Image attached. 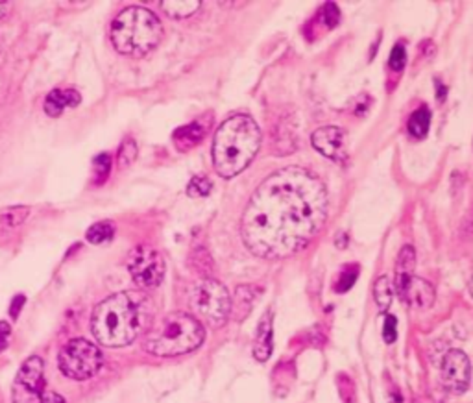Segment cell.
<instances>
[{
	"instance_id": "6da1fadb",
	"label": "cell",
	"mask_w": 473,
	"mask_h": 403,
	"mask_svg": "<svg viewBox=\"0 0 473 403\" xmlns=\"http://www.w3.org/2000/svg\"><path fill=\"white\" fill-rule=\"evenodd\" d=\"M327 217V190L303 166H285L254 190L241 219L250 252L283 259L307 246Z\"/></svg>"
},
{
	"instance_id": "7a4b0ae2",
	"label": "cell",
	"mask_w": 473,
	"mask_h": 403,
	"mask_svg": "<svg viewBox=\"0 0 473 403\" xmlns=\"http://www.w3.org/2000/svg\"><path fill=\"white\" fill-rule=\"evenodd\" d=\"M142 300L139 294L118 292L98 303L91 318V331L96 340L107 348H122L133 342L146 324Z\"/></svg>"
},
{
	"instance_id": "3957f363",
	"label": "cell",
	"mask_w": 473,
	"mask_h": 403,
	"mask_svg": "<svg viewBox=\"0 0 473 403\" xmlns=\"http://www.w3.org/2000/svg\"><path fill=\"white\" fill-rule=\"evenodd\" d=\"M261 146V130L248 115L224 120L213 139V165L222 178H233L254 161Z\"/></svg>"
},
{
	"instance_id": "277c9868",
	"label": "cell",
	"mask_w": 473,
	"mask_h": 403,
	"mask_svg": "<svg viewBox=\"0 0 473 403\" xmlns=\"http://www.w3.org/2000/svg\"><path fill=\"white\" fill-rule=\"evenodd\" d=\"M204 338L206 329L198 318L185 313H170L161 318L160 324L148 333L144 348L152 356H184L198 350Z\"/></svg>"
},
{
	"instance_id": "5b68a950",
	"label": "cell",
	"mask_w": 473,
	"mask_h": 403,
	"mask_svg": "<svg viewBox=\"0 0 473 403\" xmlns=\"http://www.w3.org/2000/svg\"><path fill=\"white\" fill-rule=\"evenodd\" d=\"M163 37L161 21L146 8H126L111 24V41L118 52L142 56L160 45Z\"/></svg>"
},
{
	"instance_id": "8992f818",
	"label": "cell",
	"mask_w": 473,
	"mask_h": 403,
	"mask_svg": "<svg viewBox=\"0 0 473 403\" xmlns=\"http://www.w3.org/2000/svg\"><path fill=\"white\" fill-rule=\"evenodd\" d=\"M189 303L196 316L213 327L224 326L231 314L230 292L217 279L206 278L198 281L192 287Z\"/></svg>"
},
{
	"instance_id": "52a82bcc",
	"label": "cell",
	"mask_w": 473,
	"mask_h": 403,
	"mask_svg": "<svg viewBox=\"0 0 473 403\" xmlns=\"http://www.w3.org/2000/svg\"><path fill=\"white\" fill-rule=\"evenodd\" d=\"M13 403H65L63 396L48 391L45 367L39 357H30L15 375L12 389Z\"/></svg>"
},
{
	"instance_id": "ba28073f",
	"label": "cell",
	"mask_w": 473,
	"mask_h": 403,
	"mask_svg": "<svg viewBox=\"0 0 473 403\" xmlns=\"http://www.w3.org/2000/svg\"><path fill=\"white\" fill-rule=\"evenodd\" d=\"M102 362H104V357L98 346L85 338L69 340L58 356L59 370L65 373L67 378L76 381L89 380L96 375V372L102 368Z\"/></svg>"
},
{
	"instance_id": "9c48e42d",
	"label": "cell",
	"mask_w": 473,
	"mask_h": 403,
	"mask_svg": "<svg viewBox=\"0 0 473 403\" xmlns=\"http://www.w3.org/2000/svg\"><path fill=\"white\" fill-rule=\"evenodd\" d=\"M128 270L139 287H157L165 278V261L157 250L141 244L131 250L128 257Z\"/></svg>"
},
{
	"instance_id": "30bf717a",
	"label": "cell",
	"mask_w": 473,
	"mask_h": 403,
	"mask_svg": "<svg viewBox=\"0 0 473 403\" xmlns=\"http://www.w3.org/2000/svg\"><path fill=\"white\" fill-rule=\"evenodd\" d=\"M440 381L446 391L461 394L472 381V364L464 351L451 350L440 362Z\"/></svg>"
},
{
	"instance_id": "8fae6325",
	"label": "cell",
	"mask_w": 473,
	"mask_h": 403,
	"mask_svg": "<svg viewBox=\"0 0 473 403\" xmlns=\"http://www.w3.org/2000/svg\"><path fill=\"white\" fill-rule=\"evenodd\" d=\"M313 146L320 154L329 157V160L340 161L346 155V131L337 126H324L314 131Z\"/></svg>"
},
{
	"instance_id": "7c38bea8",
	"label": "cell",
	"mask_w": 473,
	"mask_h": 403,
	"mask_svg": "<svg viewBox=\"0 0 473 403\" xmlns=\"http://www.w3.org/2000/svg\"><path fill=\"white\" fill-rule=\"evenodd\" d=\"M399 298L414 309H429L434 303V289L426 279L412 278Z\"/></svg>"
},
{
	"instance_id": "4fadbf2b",
	"label": "cell",
	"mask_w": 473,
	"mask_h": 403,
	"mask_svg": "<svg viewBox=\"0 0 473 403\" xmlns=\"http://www.w3.org/2000/svg\"><path fill=\"white\" fill-rule=\"evenodd\" d=\"M82 102V96L76 89H54L48 93L45 100V111L50 117H59L67 107H76Z\"/></svg>"
},
{
	"instance_id": "5bb4252c",
	"label": "cell",
	"mask_w": 473,
	"mask_h": 403,
	"mask_svg": "<svg viewBox=\"0 0 473 403\" xmlns=\"http://www.w3.org/2000/svg\"><path fill=\"white\" fill-rule=\"evenodd\" d=\"M272 313L266 311V314L263 316V320L259 322L257 326V340H255L254 348V357L257 361L265 362L270 359L272 356Z\"/></svg>"
},
{
	"instance_id": "9a60e30c",
	"label": "cell",
	"mask_w": 473,
	"mask_h": 403,
	"mask_svg": "<svg viewBox=\"0 0 473 403\" xmlns=\"http://www.w3.org/2000/svg\"><path fill=\"white\" fill-rule=\"evenodd\" d=\"M207 130H209V122H204V120H195L187 126H182L179 130H176L174 133V144H176L177 150H185L192 149L196 146L198 142L206 137Z\"/></svg>"
},
{
	"instance_id": "2e32d148",
	"label": "cell",
	"mask_w": 473,
	"mask_h": 403,
	"mask_svg": "<svg viewBox=\"0 0 473 403\" xmlns=\"http://www.w3.org/2000/svg\"><path fill=\"white\" fill-rule=\"evenodd\" d=\"M414 263H416V255H414L412 246H403V250L399 252V257H397L396 281H394L399 296L407 289L408 281L414 278Z\"/></svg>"
},
{
	"instance_id": "e0dca14e",
	"label": "cell",
	"mask_w": 473,
	"mask_h": 403,
	"mask_svg": "<svg viewBox=\"0 0 473 403\" xmlns=\"http://www.w3.org/2000/svg\"><path fill=\"white\" fill-rule=\"evenodd\" d=\"M30 208L26 206H17V208H6L0 211V233L12 232L15 228L23 224L28 219Z\"/></svg>"
},
{
	"instance_id": "ac0fdd59",
	"label": "cell",
	"mask_w": 473,
	"mask_h": 403,
	"mask_svg": "<svg viewBox=\"0 0 473 403\" xmlns=\"http://www.w3.org/2000/svg\"><path fill=\"white\" fill-rule=\"evenodd\" d=\"M161 8L170 17L185 19L200 8V2L198 0H165V2H161Z\"/></svg>"
},
{
	"instance_id": "d6986e66",
	"label": "cell",
	"mask_w": 473,
	"mask_h": 403,
	"mask_svg": "<svg viewBox=\"0 0 473 403\" xmlns=\"http://www.w3.org/2000/svg\"><path fill=\"white\" fill-rule=\"evenodd\" d=\"M429 124H431V111L426 106L418 107L408 119V133L416 139H424L429 131Z\"/></svg>"
},
{
	"instance_id": "ffe728a7",
	"label": "cell",
	"mask_w": 473,
	"mask_h": 403,
	"mask_svg": "<svg viewBox=\"0 0 473 403\" xmlns=\"http://www.w3.org/2000/svg\"><path fill=\"white\" fill-rule=\"evenodd\" d=\"M115 235V226L109 220H104V222H96L87 230L85 233V239H87L91 244H104L109 243Z\"/></svg>"
},
{
	"instance_id": "44dd1931",
	"label": "cell",
	"mask_w": 473,
	"mask_h": 403,
	"mask_svg": "<svg viewBox=\"0 0 473 403\" xmlns=\"http://www.w3.org/2000/svg\"><path fill=\"white\" fill-rule=\"evenodd\" d=\"M373 296H375V303L377 307L386 313V309L392 305V285L390 279L386 276H381V278L375 281V287H373Z\"/></svg>"
},
{
	"instance_id": "7402d4cb",
	"label": "cell",
	"mask_w": 473,
	"mask_h": 403,
	"mask_svg": "<svg viewBox=\"0 0 473 403\" xmlns=\"http://www.w3.org/2000/svg\"><path fill=\"white\" fill-rule=\"evenodd\" d=\"M211 189H213L211 179L206 178V176H195V178L190 179L189 187H187V195L198 198V196L209 195V193H211Z\"/></svg>"
},
{
	"instance_id": "603a6c76",
	"label": "cell",
	"mask_w": 473,
	"mask_h": 403,
	"mask_svg": "<svg viewBox=\"0 0 473 403\" xmlns=\"http://www.w3.org/2000/svg\"><path fill=\"white\" fill-rule=\"evenodd\" d=\"M93 166H95V182L96 184L106 182L107 174H109V171H111V155L109 154L96 155L95 161H93Z\"/></svg>"
},
{
	"instance_id": "cb8c5ba5",
	"label": "cell",
	"mask_w": 473,
	"mask_h": 403,
	"mask_svg": "<svg viewBox=\"0 0 473 403\" xmlns=\"http://www.w3.org/2000/svg\"><path fill=\"white\" fill-rule=\"evenodd\" d=\"M137 157V144L133 139H124L122 146L118 150V165L128 166L130 163H133V160Z\"/></svg>"
},
{
	"instance_id": "d4e9b609",
	"label": "cell",
	"mask_w": 473,
	"mask_h": 403,
	"mask_svg": "<svg viewBox=\"0 0 473 403\" xmlns=\"http://www.w3.org/2000/svg\"><path fill=\"white\" fill-rule=\"evenodd\" d=\"M388 63H390L392 71H402L403 67H405V63H407V52H405V47H403L402 43H397L396 47L392 48Z\"/></svg>"
},
{
	"instance_id": "484cf974",
	"label": "cell",
	"mask_w": 473,
	"mask_h": 403,
	"mask_svg": "<svg viewBox=\"0 0 473 403\" xmlns=\"http://www.w3.org/2000/svg\"><path fill=\"white\" fill-rule=\"evenodd\" d=\"M383 338H384V342H388V344H392L397 338V320L394 314H386V316H384Z\"/></svg>"
},
{
	"instance_id": "4316f807",
	"label": "cell",
	"mask_w": 473,
	"mask_h": 403,
	"mask_svg": "<svg viewBox=\"0 0 473 403\" xmlns=\"http://www.w3.org/2000/svg\"><path fill=\"white\" fill-rule=\"evenodd\" d=\"M10 337H12V327L8 322L0 320V351H4L10 344Z\"/></svg>"
},
{
	"instance_id": "83f0119b",
	"label": "cell",
	"mask_w": 473,
	"mask_h": 403,
	"mask_svg": "<svg viewBox=\"0 0 473 403\" xmlns=\"http://www.w3.org/2000/svg\"><path fill=\"white\" fill-rule=\"evenodd\" d=\"M466 232L468 233H473V208H472V211H470V215H468V219H466Z\"/></svg>"
},
{
	"instance_id": "f1b7e54d",
	"label": "cell",
	"mask_w": 473,
	"mask_h": 403,
	"mask_svg": "<svg viewBox=\"0 0 473 403\" xmlns=\"http://www.w3.org/2000/svg\"><path fill=\"white\" fill-rule=\"evenodd\" d=\"M4 12H6V2H0V17L4 15Z\"/></svg>"
},
{
	"instance_id": "f546056e",
	"label": "cell",
	"mask_w": 473,
	"mask_h": 403,
	"mask_svg": "<svg viewBox=\"0 0 473 403\" xmlns=\"http://www.w3.org/2000/svg\"><path fill=\"white\" fill-rule=\"evenodd\" d=\"M470 292H472V296H473V279L470 281Z\"/></svg>"
}]
</instances>
